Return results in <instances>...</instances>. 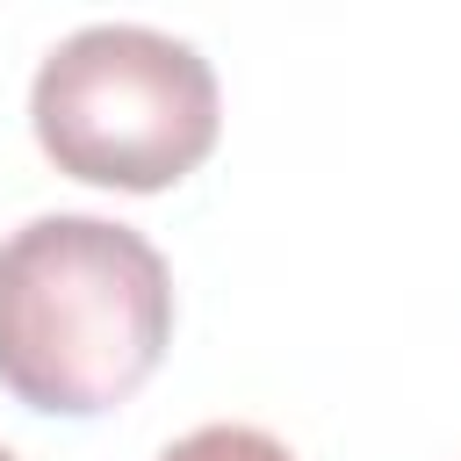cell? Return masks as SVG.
<instances>
[{
    "instance_id": "obj_1",
    "label": "cell",
    "mask_w": 461,
    "mask_h": 461,
    "mask_svg": "<svg viewBox=\"0 0 461 461\" xmlns=\"http://www.w3.org/2000/svg\"><path fill=\"white\" fill-rule=\"evenodd\" d=\"M173 339V274L115 216H36L0 245V389L94 418L144 389Z\"/></svg>"
},
{
    "instance_id": "obj_2",
    "label": "cell",
    "mask_w": 461,
    "mask_h": 461,
    "mask_svg": "<svg viewBox=\"0 0 461 461\" xmlns=\"http://www.w3.org/2000/svg\"><path fill=\"white\" fill-rule=\"evenodd\" d=\"M29 122L58 173L158 194L216 151L223 101L209 58L187 36L144 22H94L36 65Z\"/></svg>"
},
{
    "instance_id": "obj_4",
    "label": "cell",
    "mask_w": 461,
    "mask_h": 461,
    "mask_svg": "<svg viewBox=\"0 0 461 461\" xmlns=\"http://www.w3.org/2000/svg\"><path fill=\"white\" fill-rule=\"evenodd\" d=\"M0 461H14V454H7V447H0Z\"/></svg>"
},
{
    "instance_id": "obj_3",
    "label": "cell",
    "mask_w": 461,
    "mask_h": 461,
    "mask_svg": "<svg viewBox=\"0 0 461 461\" xmlns=\"http://www.w3.org/2000/svg\"><path fill=\"white\" fill-rule=\"evenodd\" d=\"M158 461H295V454L259 425H202V432L173 439Z\"/></svg>"
}]
</instances>
